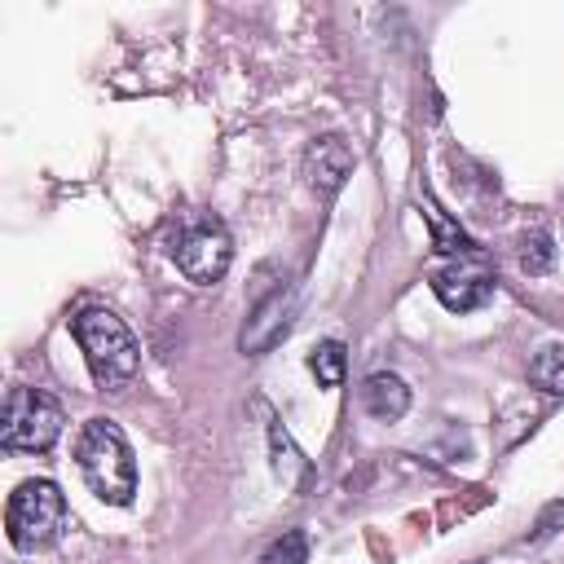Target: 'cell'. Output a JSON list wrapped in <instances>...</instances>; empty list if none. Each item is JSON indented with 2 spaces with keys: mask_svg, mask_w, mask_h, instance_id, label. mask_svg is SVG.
<instances>
[{
  "mask_svg": "<svg viewBox=\"0 0 564 564\" xmlns=\"http://www.w3.org/2000/svg\"><path fill=\"white\" fill-rule=\"evenodd\" d=\"M75 463H79V476L84 485L110 502V507H128L132 494H137V458H132V445L123 436L119 423L110 419H88L75 436Z\"/></svg>",
  "mask_w": 564,
  "mask_h": 564,
  "instance_id": "obj_1",
  "label": "cell"
},
{
  "mask_svg": "<svg viewBox=\"0 0 564 564\" xmlns=\"http://www.w3.org/2000/svg\"><path fill=\"white\" fill-rule=\"evenodd\" d=\"M167 256L176 260V269L198 282V286H216L225 273H229V260H234V238L225 229V220L216 212H203V207H189L172 220V234H167Z\"/></svg>",
  "mask_w": 564,
  "mask_h": 564,
  "instance_id": "obj_2",
  "label": "cell"
},
{
  "mask_svg": "<svg viewBox=\"0 0 564 564\" xmlns=\"http://www.w3.org/2000/svg\"><path fill=\"white\" fill-rule=\"evenodd\" d=\"M70 335L93 370V379L101 388H119L123 379L137 375L141 366V348H137V335L128 330L123 317H115L110 308H84L70 317Z\"/></svg>",
  "mask_w": 564,
  "mask_h": 564,
  "instance_id": "obj_3",
  "label": "cell"
},
{
  "mask_svg": "<svg viewBox=\"0 0 564 564\" xmlns=\"http://www.w3.org/2000/svg\"><path fill=\"white\" fill-rule=\"evenodd\" d=\"M66 529V498L53 480H22L9 494L4 507V533L13 542V551L35 555L44 546H53Z\"/></svg>",
  "mask_w": 564,
  "mask_h": 564,
  "instance_id": "obj_4",
  "label": "cell"
},
{
  "mask_svg": "<svg viewBox=\"0 0 564 564\" xmlns=\"http://www.w3.org/2000/svg\"><path fill=\"white\" fill-rule=\"evenodd\" d=\"M62 405L40 388H9L4 414H0V445L22 454H44L62 436Z\"/></svg>",
  "mask_w": 564,
  "mask_h": 564,
  "instance_id": "obj_5",
  "label": "cell"
},
{
  "mask_svg": "<svg viewBox=\"0 0 564 564\" xmlns=\"http://www.w3.org/2000/svg\"><path fill=\"white\" fill-rule=\"evenodd\" d=\"M295 313H300V295H295V286H278V291H269V295L251 308V317L242 322V330H238V348H242L247 357L269 352L273 344H282V339L291 335Z\"/></svg>",
  "mask_w": 564,
  "mask_h": 564,
  "instance_id": "obj_6",
  "label": "cell"
},
{
  "mask_svg": "<svg viewBox=\"0 0 564 564\" xmlns=\"http://www.w3.org/2000/svg\"><path fill=\"white\" fill-rule=\"evenodd\" d=\"M494 286H498L494 273L480 269V264H467V260H454V264H445V269L432 273V291H436V300L449 313H476V308H485L494 300Z\"/></svg>",
  "mask_w": 564,
  "mask_h": 564,
  "instance_id": "obj_7",
  "label": "cell"
},
{
  "mask_svg": "<svg viewBox=\"0 0 564 564\" xmlns=\"http://www.w3.org/2000/svg\"><path fill=\"white\" fill-rule=\"evenodd\" d=\"M352 163H357V154H352V145L344 137H317L304 150V176H308V185L317 194H335L352 176Z\"/></svg>",
  "mask_w": 564,
  "mask_h": 564,
  "instance_id": "obj_8",
  "label": "cell"
},
{
  "mask_svg": "<svg viewBox=\"0 0 564 564\" xmlns=\"http://www.w3.org/2000/svg\"><path fill=\"white\" fill-rule=\"evenodd\" d=\"M264 410V405H260ZM264 432H269V463H273V471H278V480L286 485V489H308V480H313V467H308V458L300 454V445L291 441V432L264 410Z\"/></svg>",
  "mask_w": 564,
  "mask_h": 564,
  "instance_id": "obj_9",
  "label": "cell"
},
{
  "mask_svg": "<svg viewBox=\"0 0 564 564\" xmlns=\"http://www.w3.org/2000/svg\"><path fill=\"white\" fill-rule=\"evenodd\" d=\"M361 410H366L370 419H379V423H397V419L410 410V388H405V379H397V375H388V370L370 375V379L361 383Z\"/></svg>",
  "mask_w": 564,
  "mask_h": 564,
  "instance_id": "obj_10",
  "label": "cell"
},
{
  "mask_svg": "<svg viewBox=\"0 0 564 564\" xmlns=\"http://www.w3.org/2000/svg\"><path fill=\"white\" fill-rule=\"evenodd\" d=\"M423 216H427V225H432L436 251H445V256H480V247L458 229V220H449L432 198H423Z\"/></svg>",
  "mask_w": 564,
  "mask_h": 564,
  "instance_id": "obj_11",
  "label": "cell"
},
{
  "mask_svg": "<svg viewBox=\"0 0 564 564\" xmlns=\"http://www.w3.org/2000/svg\"><path fill=\"white\" fill-rule=\"evenodd\" d=\"M529 379H533L542 392L564 397V344H546V348H538L533 361H529Z\"/></svg>",
  "mask_w": 564,
  "mask_h": 564,
  "instance_id": "obj_12",
  "label": "cell"
},
{
  "mask_svg": "<svg viewBox=\"0 0 564 564\" xmlns=\"http://www.w3.org/2000/svg\"><path fill=\"white\" fill-rule=\"evenodd\" d=\"M308 370L317 375L322 388H339L344 383V370H348V352L339 339H322L313 352H308Z\"/></svg>",
  "mask_w": 564,
  "mask_h": 564,
  "instance_id": "obj_13",
  "label": "cell"
},
{
  "mask_svg": "<svg viewBox=\"0 0 564 564\" xmlns=\"http://www.w3.org/2000/svg\"><path fill=\"white\" fill-rule=\"evenodd\" d=\"M304 555H308V538H304V529H286V533L260 555V564H304Z\"/></svg>",
  "mask_w": 564,
  "mask_h": 564,
  "instance_id": "obj_14",
  "label": "cell"
},
{
  "mask_svg": "<svg viewBox=\"0 0 564 564\" xmlns=\"http://www.w3.org/2000/svg\"><path fill=\"white\" fill-rule=\"evenodd\" d=\"M551 260H555V247H551L546 234H529V238L520 242V269H524V273H546Z\"/></svg>",
  "mask_w": 564,
  "mask_h": 564,
  "instance_id": "obj_15",
  "label": "cell"
},
{
  "mask_svg": "<svg viewBox=\"0 0 564 564\" xmlns=\"http://www.w3.org/2000/svg\"><path fill=\"white\" fill-rule=\"evenodd\" d=\"M555 520H564V502H555V507H551V511H546V516L538 520V529H533V538H546V533H555V529H551Z\"/></svg>",
  "mask_w": 564,
  "mask_h": 564,
  "instance_id": "obj_16",
  "label": "cell"
}]
</instances>
